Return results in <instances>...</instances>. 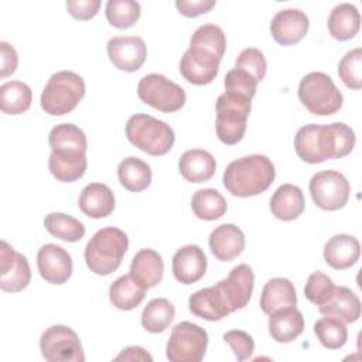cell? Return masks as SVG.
Here are the masks:
<instances>
[{
	"mask_svg": "<svg viewBox=\"0 0 362 362\" xmlns=\"http://www.w3.org/2000/svg\"><path fill=\"white\" fill-rule=\"evenodd\" d=\"M110 62L120 71L136 72L147 57V47L143 38L136 35L113 37L106 45Z\"/></svg>",
	"mask_w": 362,
	"mask_h": 362,
	"instance_id": "4fadbf2b",
	"label": "cell"
},
{
	"mask_svg": "<svg viewBox=\"0 0 362 362\" xmlns=\"http://www.w3.org/2000/svg\"><path fill=\"white\" fill-rule=\"evenodd\" d=\"M147 288L130 273L117 277L109 287V300L117 310H134L146 297Z\"/></svg>",
	"mask_w": 362,
	"mask_h": 362,
	"instance_id": "f1b7e54d",
	"label": "cell"
},
{
	"mask_svg": "<svg viewBox=\"0 0 362 362\" xmlns=\"http://www.w3.org/2000/svg\"><path fill=\"white\" fill-rule=\"evenodd\" d=\"M115 361H153V356L141 346H127L115 358Z\"/></svg>",
	"mask_w": 362,
	"mask_h": 362,
	"instance_id": "681fc988",
	"label": "cell"
},
{
	"mask_svg": "<svg viewBox=\"0 0 362 362\" xmlns=\"http://www.w3.org/2000/svg\"><path fill=\"white\" fill-rule=\"evenodd\" d=\"M126 136L133 146L150 156L167 154L175 141V134L170 124L143 113L129 117Z\"/></svg>",
	"mask_w": 362,
	"mask_h": 362,
	"instance_id": "5b68a950",
	"label": "cell"
},
{
	"mask_svg": "<svg viewBox=\"0 0 362 362\" xmlns=\"http://www.w3.org/2000/svg\"><path fill=\"white\" fill-rule=\"evenodd\" d=\"M0 76L6 78L11 74L16 72L17 69V64H18V55L16 48L8 44L7 41H1L0 42Z\"/></svg>",
	"mask_w": 362,
	"mask_h": 362,
	"instance_id": "c3c4849f",
	"label": "cell"
},
{
	"mask_svg": "<svg viewBox=\"0 0 362 362\" xmlns=\"http://www.w3.org/2000/svg\"><path fill=\"white\" fill-rule=\"evenodd\" d=\"M328 31L338 41L354 38L361 28V14L351 3H341L332 8L328 17Z\"/></svg>",
	"mask_w": 362,
	"mask_h": 362,
	"instance_id": "4dcf8cb0",
	"label": "cell"
},
{
	"mask_svg": "<svg viewBox=\"0 0 362 362\" xmlns=\"http://www.w3.org/2000/svg\"><path fill=\"white\" fill-rule=\"evenodd\" d=\"M40 351L48 362H83L85 354L78 334L66 325H52L40 338Z\"/></svg>",
	"mask_w": 362,
	"mask_h": 362,
	"instance_id": "30bf717a",
	"label": "cell"
},
{
	"mask_svg": "<svg viewBox=\"0 0 362 362\" xmlns=\"http://www.w3.org/2000/svg\"><path fill=\"white\" fill-rule=\"evenodd\" d=\"M130 274L147 290L156 287L163 280L164 262L153 249H141L132 259Z\"/></svg>",
	"mask_w": 362,
	"mask_h": 362,
	"instance_id": "83f0119b",
	"label": "cell"
},
{
	"mask_svg": "<svg viewBox=\"0 0 362 362\" xmlns=\"http://www.w3.org/2000/svg\"><path fill=\"white\" fill-rule=\"evenodd\" d=\"M276 170L263 154H250L230 161L223 173V187L235 197L249 198L264 192L274 181Z\"/></svg>",
	"mask_w": 362,
	"mask_h": 362,
	"instance_id": "7a4b0ae2",
	"label": "cell"
},
{
	"mask_svg": "<svg viewBox=\"0 0 362 362\" xmlns=\"http://www.w3.org/2000/svg\"><path fill=\"white\" fill-rule=\"evenodd\" d=\"M48 143L52 153L81 154L86 153L88 140L82 129L72 123H61L51 129Z\"/></svg>",
	"mask_w": 362,
	"mask_h": 362,
	"instance_id": "f546056e",
	"label": "cell"
},
{
	"mask_svg": "<svg viewBox=\"0 0 362 362\" xmlns=\"http://www.w3.org/2000/svg\"><path fill=\"white\" fill-rule=\"evenodd\" d=\"M305 206L304 194L300 187L293 184H281L270 198L272 214L284 222L297 219Z\"/></svg>",
	"mask_w": 362,
	"mask_h": 362,
	"instance_id": "d4e9b609",
	"label": "cell"
},
{
	"mask_svg": "<svg viewBox=\"0 0 362 362\" xmlns=\"http://www.w3.org/2000/svg\"><path fill=\"white\" fill-rule=\"evenodd\" d=\"M31 280V269L24 255L6 240L0 242V288L7 293L24 290Z\"/></svg>",
	"mask_w": 362,
	"mask_h": 362,
	"instance_id": "7c38bea8",
	"label": "cell"
},
{
	"mask_svg": "<svg viewBox=\"0 0 362 362\" xmlns=\"http://www.w3.org/2000/svg\"><path fill=\"white\" fill-rule=\"evenodd\" d=\"M175 317V308L167 298H153L141 313V325L147 332L158 334L168 328Z\"/></svg>",
	"mask_w": 362,
	"mask_h": 362,
	"instance_id": "e575fe53",
	"label": "cell"
},
{
	"mask_svg": "<svg viewBox=\"0 0 362 362\" xmlns=\"http://www.w3.org/2000/svg\"><path fill=\"white\" fill-rule=\"evenodd\" d=\"M361 256V243L355 236L339 233L329 238L324 246V260L335 270L354 266Z\"/></svg>",
	"mask_w": 362,
	"mask_h": 362,
	"instance_id": "7402d4cb",
	"label": "cell"
},
{
	"mask_svg": "<svg viewBox=\"0 0 362 362\" xmlns=\"http://www.w3.org/2000/svg\"><path fill=\"white\" fill-rule=\"evenodd\" d=\"M100 7V0H68L66 10L76 20L93 18Z\"/></svg>",
	"mask_w": 362,
	"mask_h": 362,
	"instance_id": "bcb514c9",
	"label": "cell"
},
{
	"mask_svg": "<svg viewBox=\"0 0 362 362\" xmlns=\"http://www.w3.org/2000/svg\"><path fill=\"white\" fill-rule=\"evenodd\" d=\"M298 99L313 115H335L344 103L341 90L335 86L331 76L324 72H310L300 81Z\"/></svg>",
	"mask_w": 362,
	"mask_h": 362,
	"instance_id": "52a82bcc",
	"label": "cell"
},
{
	"mask_svg": "<svg viewBox=\"0 0 362 362\" xmlns=\"http://www.w3.org/2000/svg\"><path fill=\"white\" fill-rule=\"evenodd\" d=\"M232 313L245 308L252 297L255 286V274L249 264L235 266L225 280L219 281Z\"/></svg>",
	"mask_w": 362,
	"mask_h": 362,
	"instance_id": "d6986e66",
	"label": "cell"
},
{
	"mask_svg": "<svg viewBox=\"0 0 362 362\" xmlns=\"http://www.w3.org/2000/svg\"><path fill=\"white\" fill-rule=\"evenodd\" d=\"M334 287L335 284L331 277H328L322 272H314L308 276L304 287V294L308 301L315 305H321L334 291Z\"/></svg>",
	"mask_w": 362,
	"mask_h": 362,
	"instance_id": "b9f144b4",
	"label": "cell"
},
{
	"mask_svg": "<svg viewBox=\"0 0 362 362\" xmlns=\"http://www.w3.org/2000/svg\"><path fill=\"white\" fill-rule=\"evenodd\" d=\"M189 45L201 48L222 59L226 49V37L221 27L215 24H204L194 31Z\"/></svg>",
	"mask_w": 362,
	"mask_h": 362,
	"instance_id": "f35d334b",
	"label": "cell"
},
{
	"mask_svg": "<svg viewBox=\"0 0 362 362\" xmlns=\"http://www.w3.org/2000/svg\"><path fill=\"white\" fill-rule=\"evenodd\" d=\"M78 205L89 218H106L115 209V194L106 184L90 182L82 189Z\"/></svg>",
	"mask_w": 362,
	"mask_h": 362,
	"instance_id": "603a6c76",
	"label": "cell"
},
{
	"mask_svg": "<svg viewBox=\"0 0 362 362\" xmlns=\"http://www.w3.org/2000/svg\"><path fill=\"white\" fill-rule=\"evenodd\" d=\"M117 178L124 189L140 192L151 182V168L139 157H126L117 165Z\"/></svg>",
	"mask_w": 362,
	"mask_h": 362,
	"instance_id": "1f68e13d",
	"label": "cell"
},
{
	"mask_svg": "<svg viewBox=\"0 0 362 362\" xmlns=\"http://www.w3.org/2000/svg\"><path fill=\"white\" fill-rule=\"evenodd\" d=\"M223 85H225V92L238 93L249 99H252L257 90L256 79L246 71H242L238 68H233L226 72Z\"/></svg>",
	"mask_w": 362,
	"mask_h": 362,
	"instance_id": "7bdbcfd3",
	"label": "cell"
},
{
	"mask_svg": "<svg viewBox=\"0 0 362 362\" xmlns=\"http://www.w3.org/2000/svg\"><path fill=\"white\" fill-rule=\"evenodd\" d=\"M216 0H177L175 7L184 17L194 18L215 7Z\"/></svg>",
	"mask_w": 362,
	"mask_h": 362,
	"instance_id": "7dc6e473",
	"label": "cell"
},
{
	"mask_svg": "<svg viewBox=\"0 0 362 362\" xmlns=\"http://www.w3.org/2000/svg\"><path fill=\"white\" fill-rule=\"evenodd\" d=\"M45 229L55 238L65 242H78L85 236V226L76 218L62 214L51 212L44 218Z\"/></svg>",
	"mask_w": 362,
	"mask_h": 362,
	"instance_id": "d590c367",
	"label": "cell"
},
{
	"mask_svg": "<svg viewBox=\"0 0 362 362\" xmlns=\"http://www.w3.org/2000/svg\"><path fill=\"white\" fill-rule=\"evenodd\" d=\"M310 27L307 14L298 8L277 11L270 23V33L280 45H293L301 41Z\"/></svg>",
	"mask_w": 362,
	"mask_h": 362,
	"instance_id": "e0dca14e",
	"label": "cell"
},
{
	"mask_svg": "<svg viewBox=\"0 0 362 362\" xmlns=\"http://www.w3.org/2000/svg\"><path fill=\"white\" fill-rule=\"evenodd\" d=\"M191 208L197 218L202 221H215L226 214L228 204L219 191L204 188L192 195Z\"/></svg>",
	"mask_w": 362,
	"mask_h": 362,
	"instance_id": "836d02e7",
	"label": "cell"
},
{
	"mask_svg": "<svg viewBox=\"0 0 362 362\" xmlns=\"http://www.w3.org/2000/svg\"><path fill=\"white\" fill-rule=\"evenodd\" d=\"M304 331V317L294 307L279 310L269 317V332L276 342L287 344L294 341Z\"/></svg>",
	"mask_w": 362,
	"mask_h": 362,
	"instance_id": "4316f807",
	"label": "cell"
},
{
	"mask_svg": "<svg viewBox=\"0 0 362 362\" xmlns=\"http://www.w3.org/2000/svg\"><path fill=\"white\" fill-rule=\"evenodd\" d=\"M208 346L206 331L189 321L178 322L167 341L165 355L171 362H201Z\"/></svg>",
	"mask_w": 362,
	"mask_h": 362,
	"instance_id": "ba28073f",
	"label": "cell"
},
{
	"mask_svg": "<svg viewBox=\"0 0 362 362\" xmlns=\"http://www.w3.org/2000/svg\"><path fill=\"white\" fill-rule=\"evenodd\" d=\"M86 167H88L86 154L62 157L51 153L48 158L49 173L61 182H74L82 178L86 171Z\"/></svg>",
	"mask_w": 362,
	"mask_h": 362,
	"instance_id": "8d00e7d4",
	"label": "cell"
},
{
	"mask_svg": "<svg viewBox=\"0 0 362 362\" xmlns=\"http://www.w3.org/2000/svg\"><path fill=\"white\" fill-rule=\"evenodd\" d=\"M85 92L86 86L81 75L72 71L55 72L42 89L41 107L49 116H64L78 106Z\"/></svg>",
	"mask_w": 362,
	"mask_h": 362,
	"instance_id": "277c9868",
	"label": "cell"
},
{
	"mask_svg": "<svg viewBox=\"0 0 362 362\" xmlns=\"http://www.w3.org/2000/svg\"><path fill=\"white\" fill-rule=\"evenodd\" d=\"M33 92L21 81H8L0 86V109L6 115H21L30 109Z\"/></svg>",
	"mask_w": 362,
	"mask_h": 362,
	"instance_id": "d6a6232c",
	"label": "cell"
},
{
	"mask_svg": "<svg viewBox=\"0 0 362 362\" xmlns=\"http://www.w3.org/2000/svg\"><path fill=\"white\" fill-rule=\"evenodd\" d=\"M37 267L41 277L51 284H64L72 276L71 255L55 243L42 245L37 253Z\"/></svg>",
	"mask_w": 362,
	"mask_h": 362,
	"instance_id": "9a60e30c",
	"label": "cell"
},
{
	"mask_svg": "<svg viewBox=\"0 0 362 362\" xmlns=\"http://www.w3.org/2000/svg\"><path fill=\"white\" fill-rule=\"evenodd\" d=\"M296 304V288L288 279L274 277L264 284L260 296V308L264 314L270 315L279 310L294 307Z\"/></svg>",
	"mask_w": 362,
	"mask_h": 362,
	"instance_id": "484cf974",
	"label": "cell"
},
{
	"mask_svg": "<svg viewBox=\"0 0 362 362\" xmlns=\"http://www.w3.org/2000/svg\"><path fill=\"white\" fill-rule=\"evenodd\" d=\"M141 13L140 3L134 0H109L105 7V14L110 25L124 30L136 24Z\"/></svg>",
	"mask_w": 362,
	"mask_h": 362,
	"instance_id": "ab89813d",
	"label": "cell"
},
{
	"mask_svg": "<svg viewBox=\"0 0 362 362\" xmlns=\"http://www.w3.org/2000/svg\"><path fill=\"white\" fill-rule=\"evenodd\" d=\"M188 308L195 317L206 321H219L232 313L219 281L191 294Z\"/></svg>",
	"mask_w": 362,
	"mask_h": 362,
	"instance_id": "2e32d148",
	"label": "cell"
},
{
	"mask_svg": "<svg viewBox=\"0 0 362 362\" xmlns=\"http://www.w3.org/2000/svg\"><path fill=\"white\" fill-rule=\"evenodd\" d=\"M129 247L127 235L115 226L99 229L85 247V262L98 276H107L119 269Z\"/></svg>",
	"mask_w": 362,
	"mask_h": 362,
	"instance_id": "3957f363",
	"label": "cell"
},
{
	"mask_svg": "<svg viewBox=\"0 0 362 362\" xmlns=\"http://www.w3.org/2000/svg\"><path fill=\"white\" fill-rule=\"evenodd\" d=\"M206 267V256L198 245H185L173 256V274L181 284L197 283L204 277Z\"/></svg>",
	"mask_w": 362,
	"mask_h": 362,
	"instance_id": "ac0fdd59",
	"label": "cell"
},
{
	"mask_svg": "<svg viewBox=\"0 0 362 362\" xmlns=\"http://www.w3.org/2000/svg\"><path fill=\"white\" fill-rule=\"evenodd\" d=\"M221 58L197 47H188L180 61V72L192 85L211 83L219 71Z\"/></svg>",
	"mask_w": 362,
	"mask_h": 362,
	"instance_id": "5bb4252c",
	"label": "cell"
},
{
	"mask_svg": "<svg viewBox=\"0 0 362 362\" xmlns=\"http://www.w3.org/2000/svg\"><path fill=\"white\" fill-rule=\"evenodd\" d=\"M140 100L160 112L180 110L187 100L185 90L161 74L144 75L137 85Z\"/></svg>",
	"mask_w": 362,
	"mask_h": 362,
	"instance_id": "9c48e42d",
	"label": "cell"
},
{
	"mask_svg": "<svg viewBox=\"0 0 362 362\" xmlns=\"http://www.w3.org/2000/svg\"><path fill=\"white\" fill-rule=\"evenodd\" d=\"M252 109V99L232 93L223 92L216 100V136L226 144L233 146L239 143L246 132L247 117Z\"/></svg>",
	"mask_w": 362,
	"mask_h": 362,
	"instance_id": "8992f818",
	"label": "cell"
},
{
	"mask_svg": "<svg viewBox=\"0 0 362 362\" xmlns=\"http://www.w3.org/2000/svg\"><path fill=\"white\" fill-rule=\"evenodd\" d=\"M223 341L230 345L236 359L239 362L249 359L255 351V341L253 338L240 329H232L223 334Z\"/></svg>",
	"mask_w": 362,
	"mask_h": 362,
	"instance_id": "f6af8a7d",
	"label": "cell"
},
{
	"mask_svg": "<svg viewBox=\"0 0 362 362\" xmlns=\"http://www.w3.org/2000/svg\"><path fill=\"white\" fill-rule=\"evenodd\" d=\"M338 75L349 89L362 88V48L348 51L338 64Z\"/></svg>",
	"mask_w": 362,
	"mask_h": 362,
	"instance_id": "60d3db41",
	"label": "cell"
},
{
	"mask_svg": "<svg viewBox=\"0 0 362 362\" xmlns=\"http://www.w3.org/2000/svg\"><path fill=\"white\" fill-rule=\"evenodd\" d=\"M235 68L246 71L259 83L260 81H263V78L266 75L267 64H266V58H264V55L260 49H257V48H245L238 55L236 62H235Z\"/></svg>",
	"mask_w": 362,
	"mask_h": 362,
	"instance_id": "ee69618b",
	"label": "cell"
},
{
	"mask_svg": "<svg viewBox=\"0 0 362 362\" xmlns=\"http://www.w3.org/2000/svg\"><path fill=\"white\" fill-rule=\"evenodd\" d=\"M314 204L324 211H338L349 199L351 185L346 177L335 170L314 174L308 184Z\"/></svg>",
	"mask_w": 362,
	"mask_h": 362,
	"instance_id": "8fae6325",
	"label": "cell"
},
{
	"mask_svg": "<svg viewBox=\"0 0 362 362\" xmlns=\"http://www.w3.org/2000/svg\"><path fill=\"white\" fill-rule=\"evenodd\" d=\"M355 141L354 130L342 122L329 124L310 123L297 130L294 148L303 161L318 164L348 156L355 147Z\"/></svg>",
	"mask_w": 362,
	"mask_h": 362,
	"instance_id": "6da1fadb",
	"label": "cell"
},
{
	"mask_svg": "<svg viewBox=\"0 0 362 362\" xmlns=\"http://www.w3.org/2000/svg\"><path fill=\"white\" fill-rule=\"evenodd\" d=\"M320 314L334 317L341 321L355 322L361 317V301L358 296L345 286H335L329 297L318 305Z\"/></svg>",
	"mask_w": 362,
	"mask_h": 362,
	"instance_id": "44dd1931",
	"label": "cell"
},
{
	"mask_svg": "<svg viewBox=\"0 0 362 362\" xmlns=\"http://www.w3.org/2000/svg\"><path fill=\"white\" fill-rule=\"evenodd\" d=\"M212 255L221 262H230L245 249V235L242 229L233 223H222L216 226L208 239Z\"/></svg>",
	"mask_w": 362,
	"mask_h": 362,
	"instance_id": "ffe728a7",
	"label": "cell"
},
{
	"mask_svg": "<svg viewBox=\"0 0 362 362\" xmlns=\"http://www.w3.org/2000/svg\"><path fill=\"white\" fill-rule=\"evenodd\" d=\"M314 334L327 349H339L346 344L348 329L345 322L334 317H322L314 324Z\"/></svg>",
	"mask_w": 362,
	"mask_h": 362,
	"instance_id": "74e56055",
	"label": "cell"
},
{
	"mask_svg": "<svg viewBox=\"0 0 362 362\" xmlns=\"http://www.w3.org/2000/svg\"><path fill=\"white\" fill-rule=\"evenodd\" d=\"M178 170L187 181L201 184L214 177L216 161L209 151L202 148H192L182 153L178 160Z\"/></svg>",
	"mask_w": 362,
	"mask_h": 362,
	"instance_id": "cb8c5ba5",
	"label": "cell"
}]
</instances>
